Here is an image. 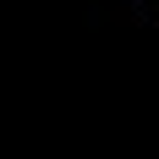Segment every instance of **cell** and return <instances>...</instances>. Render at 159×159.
<instances>
[]
</instances>
